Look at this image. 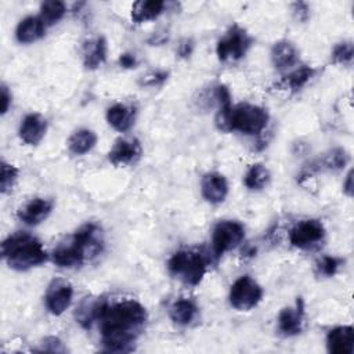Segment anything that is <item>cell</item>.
<instances>
[{"label":"cell","mask_w":354,"mask_h":354,"mask_svg":"<svg viewBox=\"0 0 354 354\" xmlns=\"http://www.w3.org/2000/svg\"><path fill=\"white\" fill-rule=\"evenodd\" d=\"M147 321L145 307L136 300H122L105 306L98 322L101 343L111 353H126L133 350L144 324Z\"/></svg>","instance_id":"1"},{"label":"cell","mask_w":354,"mask_h":354,"mask_svg":"<svg viewBox=\"0 0 354 354\" xmlns=\"http://www.w3.org/2000/svg\"><path fill=\"white\" fill-rule=\"evenodd\" d=\"M101 249V228L94 223H86L66 242H61L53 250L51 260L61 268H72L80 266L86 259L97 256Z\"/></svg>","instance_id":"2"},{"label":"cell","mask_w":354,"mask_h":354,"mask_svg":"<svg viewBox=\"0 0 354 354\" xmlns=\"http://www.w3.org/2000/svg\"><path fill=\"white\" fill-rule=\"evenodd\" d=\"M1 257L15 271H26L47 261L43 243L29 232L18 231L1 242Z\"/></svg>","instance_id":"3"},{"label":"cell","mask_w":354,"mask_h":354,"mask_svg":"<svg viewBox=\"0 0 354 354\" xmlns=\"http://www.w3.org/2000/svg\"><path fill=\"white\" fill-rule=\"evenodd\" d=\"M268 123V112L249 102L220 106L216 113V126L221 131H239L246 136H257Z\"/></svg>","instance_id":"4"},{"label":"cell","mask_w":354,"mask_h":354,"mask_svg":"<svg viewBox=\"0 0 354 354\" xmlns=\"http://www.w3.org/2000/svg\"><path fill=\"white\" fill-rule=\"evenodd\" d=\"M167 268L173 277L178 278L185 285L196 286L206 274L207 260L201 252L180 249L169 259Z\"/></svg>","instance_id":"5"},{"label":"cell","mask_w":354,"mask_h":354,"mask_svg":"<svg viewBox=\"0 0 354 354\" xmlns=\"http://www.w3.org/2000/svg\"><path fill=\"white\" fill-rule=\"evenodd\" d=\"M252 43V36L242 26L234 24L217 41V58L221 62L239 61L246 55Z\"/></svg>","instance_id":"6"},{"label":"cell","mask_w":354,"mask_h":354,"mask_svg":"<svg viewBox=\"0 0 354 354\" xmlns=\"http://www.w3.org/2000/svg\"><path fill=\"white\" fill-rule=\"evenodd\" d=\"M263 288L250 275H241L230 288V304L238 311L254 308L263 299Z\"/></svg>","instance_id":"7"},{"label":"cell","mask_w":354,"mask_h":354,"mask_svg":"<svg viewBox=\"0 0 354 354\" xmlns=\"http://www.w3.org/2000/svg\"><path fill=\"white\" fill-rule=\"evenodd\" d=\"M245 238V227L236 220L218 221L212 232V250L216 257L235 249Z\"/></svg>","instance_id":"8"},{"label":"cell","mask_w":354,"mask_h":354,"mask_svg":"<svg viewBox=\"0 0 354 354\" xmlns=\"http://www.w3.org/2000/svg\"><path fill=\"white\" fill-rule=\"evenodd\" d=\"M325 236V228L319 220L307 218L295 224L289 232V242L297 249H310Z\"/></svg>","instance_id":"9"},{"label":"cell","mask_w":354,"mask_h":354,"mask_svg":"<svg viewBox=\"0 0 354 354\" xmlns=\"http://www.w3.org/2000/svg\"><path fill=\"white\" fill-rule=\"evenodd\" d=\"M72 297H73L72 285L65 279L57 278V279H53L46 289L44 304L50 314L61 315L69 308L72 303Z\"/></svg>","instance_id":"10"},{"label":"cell","mask_w":354,"mask_h":354,"mask_svg":"<svg viewBox=\"0 0 354 354\" xmlns=\"http://www.w3.org/2000/svg\"><path fill=\"white\" fill-rule=\"evenodd\" d=\"M142 148L137 138H119L108 152V159L115 166H126L141 156Z\"/></svg>","instance_id":"11"},{"label":"cell","mask_w":354,"mask_h":354,"mask_svg":"<svg viewBox=\"0 0 354 354\" xmlns=\"http://www.w3.org/2000/svg\"><path fill=\"white\" fill-rule=\"evenodd\" d=\"M201 192L206 202L218 205L225 201L228 195L227 178L217 171L206 173L201 180Z\"/></svg>","instance_id":"12"},{"label":"cell","mask_w":354,"mask_h":354,"mask_svg":"<svg viewBox=\"0 0 354 354\" xmlns=\"http://www.w3.org/2000/svg\"><path fill=\"white\" fill-rule=\"evenodd\" d=\"M54 202L47 198H33L19 207L17 216L18 218L28 225H37L43 223L53 212Z\"/></svg>","instance_id":"13"},{"label":"cell","mask_w":354,"mask_h":354,"mask_svg":"<svg viewBox=\"0 0 354 354\" xmlns=\"http://www.w3.org/2000/svg\"><path fill=\"white\" fill-rule=\"evenodd\" d=\"M304 307L303 301L297 300L295 307H285L278 314V330L281 335L290 337L303 330Z\"/></svg>","instance_id":"14"},{"label":"cell","mask_w":354,"mask_h":354,"mask_svg":"<svg viewBox=\"0 0 354 354\" xmlns=\"http://www.w3.org/2000/svg\"><path fill=\"white\" fill-rule=\"evenodd\" d=\"M47 120L40 113H28L18 129V136L26 145H37L46 136Z\"/></svg>","instance_id":"15"},{"label":"cell","mask_w":354,"mask_h":354,"mask_svg":"<svg viewBox=\"0 0 354 354\" xmlns=\"http://www.w3.org/2000/svg\"><path fill=\"white\" fill-rule=\"evenodd\" d=\"M105 306H106V300L102 297H94V296L84 297L76 307V311H75L76 322L84 329L91 328L94 322H98Z\"/></svg>","instance_id":"16"},{"label":"cell","mask_w":354,"mask_h":354,"mask_svg":"<svg viewBox=\"0 0 354 354\" xmlns=\"http://www.w3.org/2000/svg\"><path fill=\"white\" fill-rule=\"evenodd\" d=\"M326 350L332 354H353L354 329L350 325H342L330 329L326 335Z\"/></svg>","instance_id":"17"},{"label":"cell","mask_w":354,"mask_h":354,"mask_svg":"<svg viewBox=\"0 0 354 354\" xmlns=\"http://www.w3.org/2000/svg\"><path fill=\"white\" fill-rule=\"evenodd\" d=\"M46 24L39 15H28L21 19L15 29V39L21 44H30L40 40L46 33Z\"/></svg>","instance_id":"18"},{"label":"cell","mask_w":354,"mask_h":354,"mask_svg":"<svg viewBox=\"0 0 354 354\" xmlns=\"http://www.w3.org/2000/svg\"><path fill=\"white\" fill-rule=\"evenodd\" d=\"M108 53V44L105 37L97 36L94 39H88L83 44V65L86 69L94 71L100 68L105 59Z\"/></svg>","instance_id":"19"},{"label":"cell","mask_w":354,"mask_h":354,"mask_svg":"<svg viewBox=\"0 0 354 354\" xmlns=\"http://www.w3.org/2000/svg\"><path fill=\"white\" fill-rule=\"evenodd\" d=\"M106 122L115 130L124 133L131 129L136 119V109L126 104H113L106 109Z\"/></svg>","instance_id":"20"},{"label":"cell","mask_w":354,"mask_h":354,"mask_svg":"<svg viewBox=\"0 0 354 354\" xmlns=\"http://www.w3.org/2000/svg\"><path fill=\"white\" fill-rule=\"evenodd\" d=\"M271 62L279 71L289 69L299 62V51L293 43L279 40L271 48Z\"/></svg>","instance_id":"21"},{"label":"cell","mask_w":354,"mask_h":354,"mask_svg":"<svg viewBox=\"0 0 354 354\" xmlns=\"http://www.w3.org/2000/svg\"><path fill=\"white\" fill-rule=\"evenodd\" d=\"M166 3L162 0H140L131 6V21L137 25L156 19L165 11Z\"/></svg>","instance_id":"22"},{"label":"cell","mask_w":354,"mask_h":354,"mask_svg":"<svg viewBox=\"0 0 354 354\" xmlns=\"http://www.w3.org/2000/svg\"><path fill=\"white\" fill-rule=\"evenodd\" d=\"M198 311L199 308L194 300L187 297H180L170 304L169 317L174 324L180 326H187L196 318Z\"/></svg>","instance_id":"23"},{"label":"cell","mask_w":354,"mask_h":354,"mask_svg":"<svg viewBox=\"0 0 354 354\" xmlns=\"http://www.w3.org/2000/svg\"><path fill=\"white\" fill-rule=\"evenodd\" d=\"M97 144V134L90 129H77L68 138V148L73 155H84Z\"/></svg>","instance_id":"24"},{"label":"cell","mask_w":354,"mask_h":354,"mask_svg":"<svg viewBox=\"0 0 354 354\" xmlns=\"http://www.w3.org/2000/svg\"><path fill=\"white\" fill-rule=\"evenodd\" d=\"M315 75V69L308 65H300L296 69L290 71L283 79L282 86L292 91H297L303 88Z\"/></svg>","instance_id":"25"},{"label":"cell","mask_w":354,"mask_h":354,"mask_svg":"<svg viewBox=\"0 0 354 354\" xmlns=\"http://www.w3.org/2000/svg\"><path fill=\"white\" fill-rule=\"evenodd\" d=\"M270 170L263 163H254L248 169L243 184L250 191H260L270 183Z\"/></svg>","instance_id":"26"},{"label":"cell","mask_w":354,"mask_h":354,"mask_svg":"<svg viewBox=\"0 0 354 354\" xmlns=\"http://www.w3.org/2000/svg\"><path fill=\"white\" fill-rule=\"evenodd\" d=\"M39 17L46 24V26H51L61 21L66 12V6L59 0H48L40 4Z\"/></svg>","instance_id":"27"},{"label":"cell","mask_w":354,"mask_h":354,"mask_svg":"<svg viewBox=\"0 0 354 354\" xmlns=\"http://www.w3.org/2000/svg\"><path fill=\"white\" fill-rule=\"evenodd\" d=\"M1 174H0V191L1 194H8L11 192V189L14 188L17 180H18V174L19 170L17 166L7 163L4 159L1 160Z\"/></svg>","instance_id":"28"},{"label":"cell","mask_w":354,"mask_h":354,"mask_svg":"<svg viewBox=\"0 0 354 354\" xmlns=\"http://www.w3.org/2000/svg\"><path fill=\"white\" fill-rule=\"evenodd\" d=\"M332 62L340 65H350L354 57V46L351 41L337 43L332 50Z\"/></svg>","instance_id":"29"},{"label":"cell","mask_w":354,"mask_h":354,"mask_svg":"<svg viewBox=\"0 0 354 354\" xmlns=\"http://www.w3.org/2000/svg\"><path fill=\"white\" fill-rule=\"evenodd\" d=\"M347 162H348L347 152L342 148H336V149H332L325 156V159L322 160V165H324V167H326L329 170H337V169L344 167Z\"/></svg>","instance_id":"30"},{"label":"cell","mask_w":354,"mask_h":354,"mask_svg":"<svg viewBox=\"0 0 354 354\" xmlns=\"http://www.w3.org/2000/svg\"><path fill=\"white\" fill-rule=\"evenodd\" d=\"M343 264V260L335 256H324L318 263H317V270L319 275L325 277H333L340 266Z\"/></svg>","instance_id":"31"},{"label":"cell","mask_w":354,"mask_h":354,"mask_svg":"<svg viewBox=\"0 0 354 354\" xmlns=\"http://www.w3.org/2000/svg\"><path fill=\"white\" fill-rule=\"evenodd\" d=\"M41 351H48V353H64L65 347L62 342L55 337V336H48L43 340V347Z\"/></svg>","instance_id":"32"},{"label":"cell","mask_w":354,"mask_h":354,"mask_svg":"<svg viewBox=\"0 0 354 354\" xmlns=\"http://www.w3.org/2000/svg\"><path fill=\"white\" fill-rule=\"evenodd\" d=\"M292 11L293 14L296 15V18L299 21H306L310 15V10H308V6L306 3H293L292 4Z\"/></svg>","instance_id":"33"},{"label":"cell","mask_w":354,"mask_h":354,"mask_svg":"<svg viewBox=\"0 0 354 354\" xmlns=\"http://www.w3.org/2000/svg\"><path fill=\"white\" fill-rule=\"evenodd\" d=\"M12 95L6 84H1V115H6L11 106Z\"/></svg>","instance_id":"34"},{"label":"cell","mask_w":354,"mask_h":354,"mask_svg":"<svg viewBox=\"0 0 354 354\" xmlns=\"http://www.w3.org/2000/svg\"><path fill=\"white\" fill-rule=\"evenodd\" d=\"M166 79H167V73H165V72H156V73H152L151 76H145L144 84L156 86V84L163 83Z\"/></svg>","instance_id":"35"},{"label":"cell","mask_w":354,"mask_h":354,"mask_svg":"<svg viewBox=\"0 0 354 354\" xmlns=\"http://www.w3.org/2000/svg\"><path fill=\"white\" fill-rule=\"evenodd\" d=\"M119 65H120L122 68L130 69V68H134V66L137 65V59H136L134 54L124 53V54H122V55L119 57Z\"/></svg>","instance_id":"36"},{"label":"cell","mask_w":354,"mask_h":354,"mask_svg":"<svg viewBox=\"0 0 354 354\" xmlns=\"http://www.w3.org/2000/svg\"><path fill=\"white\" fill-rule=\"evenodd\" d=\"M343 191L347 196H351L353 195V171L350 170L347 177H346V181L343 183Z\"/></svg>","instance_id":"37"},{"label":"cell","mask_w":354,"mask_h":354,"mask_svg":"<svg viewBox=\"0 0 354 354\" xmlns=\"http://www.w3.org/2000/svg\"><path fill=\"white\" fill-rule=\"evenodd\" d=\"M192 47H194V44L189 40H185L184 43L180 44V50H178L180 55L181 57H188L191 54V51H192Z\"/></svg>","instance_id":"38"}]
</instances>
